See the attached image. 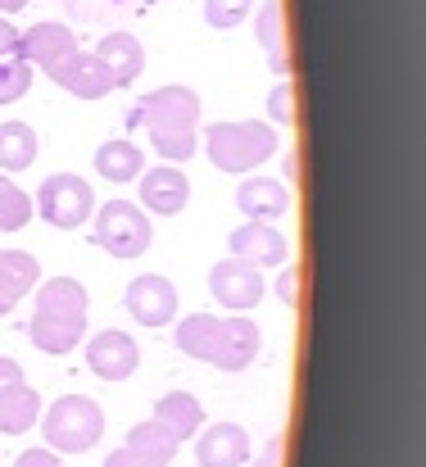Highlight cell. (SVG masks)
<instances>
[{
	"mask_svg": "<svg viewBox=\"0 0 426 467\" xmlns=\"http://www.w3.org/2000/svg\"><path fill=\"white\" fill-rule=\"evenodd\" d=\"M41 436L55 454H87L105 436V413L91 395H64L41 409Z\"/></svg>",
	"mask_w": 426,
	"mask_h": 467,
	"instance_id": "obj_4",
	"label": "cell"
},
{
	"mask_svg": "<svg viewBox=\"0 0 426 467\" xmlns=\"http://www.w3.org/2000/svg\"><path fill=\"white\" fill-rule=\"evenodd\" d=\"M236 204L250 223H277L290 213V191L273 177H245L236 186Z\"/></svg>",
	"mask_w": 426,
	"mask_h": 467,
	"instance_id": "obj_16",
	"label": "cell"
},
{
	"mask_svg": "<svg viewBox=\"0 0 426 467\" xmlns=\"http://www.w3.org/2000/svg\"><path fill=\"white\" fill-rule=\"evenodd\" d=\"M50 82H55L59 91L78 96V100H100V96L114 91L105 64H100L96 55H82V50H73L64 64H55V68H50Z\"/></svg>",
	"mask_w": 426,
	"mask_h": 467,
	"instance_id": "obj_11",
	"label": "cell"
},
{
	"mask_svg": "<svg viewBox=\"0 0 426 467\" xmlns=\"http://www.w3.org/2000/svg\"><path fill=\"white\" fill-rule=\"evenodd\" d=\"M41 282V264L27 250H0V317Z\"/></svg>",
	"mask_w": 426,
	"mask_h": 467,
	"instance_id": "obj_19",
	"label": "cell"
},
{
	"mask_svg": "<svg viewBox=\"0 0 426 467\" xmlns=\"http://www.w3.org/2000/svg\"><path fill=\"white\" fill-rule=\"evenodd\" d=\"M32 422H41V395L27 381H9L0 390V431L23 436V431H32Z\"/></svg>",
	"mask_w": 426,
	"mask_h": 467,
	"instance_id": "obj_20",
	"label": "cell"
},
{
	"mask_svg": "<svg viewBox=\"0 0 426 467\" xmlns=\"http://www.w3.org/2000/svg\"><path fill=\"white\" fill-rule=\"evenodd\" d=\"M27 336L41 354H68L87 336V286L78 277H50L36 286Z\"/></svg>",
	"mask_w": 426,
	"mask_h": 467,
	"instance_id": "obj_3",
	"label": "cell"
},
{
	"mask_svg": "<svg viewBox=\"0 0 426 467\" xmlns=\"http://www.w3.org/2000/svg\"><path fill=\"white\" fill-rule=\"evenodd\" d=\"M36 132L27 123H0V172H23L36 163Z\"/></svg>",
	"mask_w": 426,
	"mask_h": 467,
	"instance_id": "obj_22",
	"label": "cell"
},
{
	"mask_svg": "<svg viewBox=\"0 0 426 467\" xmlns=\"http://www.w3.org/2000/svg\"><path fill=\"white\" fill-rule=\"evenodd\" d=\"M87 363H91V372L100 381H128L137 372V363H141V349H137V340L128 331L109 327V331H96L87 340Z\"/></svg>",
	"mask_w": 426,
	"mask_h": 467,
	"instance_id": "obj_10",
	"label": "cell"
},
{
	"mask_svg": "<svg viewBox=\"0 0 426 467\" xmlns=\"http://www.w3.org/2000/svg\"><path fill=\"white\" fill-rule=\"evenodd\" d=\"M290 254V241L273 223H245L232 232V259H245L255 268H282Z\"/></svg>",
	"mask_w": 426,
	"mask_h": 467,
	"instance_id": "obj_12",
	"label": "cell"
},
{
	"mask_svg": "<svg viewBox=\"0 0 426 467\" xmlns=\"http://www.w3.org/2000/svg\"><path fill=\"white\" fill-rule=\"evenodd\" d=\"M105 467H168V459H150V454H137V450H114L109 459H105Z\"/></svg>",
	"mask_w": 426,
	"mask_h": 467,
	"instance_id": "obj_29",
	"label": "cell"
},
{
	"mask_svg": "<svg viewBox=\"0 0 426 467\" xmlns=\"http://www.w3.org/2000/svg\"><path fill=\"white\" fill-rule=\"evenodd\" d=\"M250 5L255 0H204V23L209 27H236L241 18H250Z\"/></svg>",
	"mask_w": 426,
	"mask_h": 467,
	"instance_id": "obj_27",
	"label": "cell"
},
{
	"mask_svg": "<svg viewBox=\"0 0 426 467\" xmlns=\"http://www.w3.org/2000/svg\"><path fill=\"white\" fill-rule=\"evenodd\" d=\"M32 218V195L0 172V232H23Z\"/></svg>",
	"mask_w": 426,
	"mask_h": 467,
	"instance_id": "obj_24",
	"label": "cell"
},
{
	"mask_svg": "<svg viewBox=\"0 0 426 467\" xmlns=\"http://www.w3.org/2000/svg\"><path fill=\"white\" fill-rule=\"evenodd\" d=\"M14 467H64V463H59L55 450H23V454L14 459Z\"/></svg>",
	"mask_w": 426,
	"mask_h": 467,
	"instance_id": "obj_31",
	"label": "cell"
},
{
	"mask_svg": "<svg viewBox=\"0 0 426 467\" xmlns=\"http://www.w3.org/2000/svg\"><path fill=\"white\" fill-rule=\"evenodd\" d=\"M132 128H150V141L159 159L186 163L195 155V132H200V96L191 87H159L141 96V105L128 114Z\"/></svg>",
	"mask_w": 426,
	"mask_h": 467,
	"instance_id": "obj_2",
	"label": "cell"
},
{
	"mask_svg": "<svg viewBox=\"0 0 426 467\" xmlns=\"http://www.w3.org/2000/svg\"><path fill=\"white\" fill-rule=\"evenodd\" d=\"M195 459H200V467H245L250 463V436L236 422H213L209 431H200Z\"/></svg>",
	"mask_w": 426,
	"mask_h": 467,
	"instance_id": "obj_15",
	"label": "cell"
},
{
	"mask_svg": "<svg viewBox=\"0 0 426 467\" xmlns=\"http://www.w3.org/2000/svg\"><path fill=\"white\" fill-rule=\"evenodd\" d=\"M27 87H32V64L18 50L0 55V105H14Z\"/></svg>",
	"mask_w": 426,
	"mask_h": 467,
	"instance_id": "obj_26",
	"label": "cell"
},
{
	"mask_svg": "<svg viewBox=\"0 0 426 467\" xmlns=\"http://www.w3.org/2000/svg\"><path fill=\"white\" fill-rule=\"evenodd\" d=\"M286 182H290V186L299 182V155H295V150L286 155Z\"/></svg>",
	"mask_w": 426,
	"mask_h": 467,
	"instance_id": "obj_35",
	"label": "cell"
},
{
	"mask_svg": "<svg viewBox=\"0 0 426 467\" xmlns=\"http://www.w3.org/2000/svg\"><path fill=\"white\" fill-rule=\"evenodd\" d=\"M277 296H282L286 309H295V305H299V268H286L282 277H277Z\"/></svg>",
	"mask_w": 426,
	"mask_h": 467,
	"instance_id": "obj_30",
	"label": "cell"
},
{
	"mask_svg": "<svg viewBox=\"0 0 426 467\" xmlns=\"http://www.w3.org/2000/svg\"><path fill=\"white\" fill-rule=\"evenodd\" d=\"M141 163L145 155L132 146V141H105L100 150H96V172L105 177V182H137L141 177Z\"/></svg>",
	"mask_w": 426,
	"mask_h": 467,
	"instance_id": "obj_23",
	"label": "cell"
},
{
	"mask_svg": "<svg viewBox=\"0 0 426 467\" xmlns=\"http://www.w3.org/2000/svg\"><path fill=\"white\" fill-rule=\"evenodd\" d=\"M123 309L132 313L141 327H168L177 317V286L168 277H159V273H145L137 282H128Z\"/></svg>",
	"mask_w": 426,
	"mask_h": 467,
	"instance_id": "obj_9",
	"label": "cell"
},
{
	"mask_svg": "<svg viewBox=\"0 0 426 467\" xmlns=\"http://www.w3.org/2000/svg\"><path fill=\"white\" fill-rule=\"evenodd\" d=\"M18 9H27V0H0V14H18Z\"/></svg>",
	"mask_w": 426,
	"mask_h": 467,
	"instance_id": "obj_36",
	"label": "cell"
},
{
	"mask_svg": "<svg viewBox=\"0 0 426 467\" xmlns=\"http://www.w3.org/2000/svg\"><path fill=\"white\" fill-rule=\"evenodd\" d=\"M150 218H145L141 204L132 200H105V209L96 213V245L114 259H141L150 250Z\"/></svg>",
	"mask_w": 426,
	"mask_h": 467,
	"instance_id": "obj_7",
	"label": "cell"
},
{
	"mask_svg": "<svg viewBox=\"0 0 426 467\" xmlns=\"http://www.w3.org/2000/svg\"><path fill=\"white\" fill-rule=\"evenodd\" d=\"M255 32H259V41H264V50H268L273 73L290 78V41H286V9H282V0H268V5L259 9Z\"/></svg>",
	"mask_w": 426,
	"mask_h": 467,
	"instance_id": "obj_21",
	"label": "cell"
},
{
	"mask_svg": "<svg viewBox=\"0 0 426 467\" xmlns=\"http://www.w3.org/2000/svg\"><path fill=\"white\" fill-rule=\"evenodd\" d=\"M250 467H282V441H273V445H268Z\"/></svg>",
	"mask_w": 426,
	"mask_h": 467,
	"instance_id": "obj_33",
	"label": "cell"
},
{
	"mask_svg": "<svg viewBox=\"0 0 426 467\" xmlns=\"http://www.w3.org/2000/svg\"><path fill=\"white\" fill-rule=\"evenodd\" d=\"M209 291H213V300H218L223 309L250 313L264 300V273H259L255 264H245V259H223V264H213V273H209Z\"/></svg>",
	"mask_w": 426,
	"mask_h": 467,
	"instance_id": "obj_8",
	"label": "cell"
},
{
	"mask_svg": "<svg viewBox=\"0 0 426 467\" xmlns=\"http://www.w3.org/2000/svg\"><path fill=\"white\" fill-rule=\"evenodd\" d=\"M128 450L150 454V459H172V454H177V441L150 418V422H137V427L128 431Z\"/></svg>",
	"mask_w": 426,
	"mask_h": 467,
	"instance_id": "obj_25",
	"label": "cell"
},
{
	"mask_svg": "<svg viewBox=\"0 0 426 467\" xmlns=\"http://www.w3.org/2000/svg\"><path fill=\"white\" fill-rule=\"evenodd\" d=\"M9 381H23V368H18L14 358H0V390H5Z\"/></svg>",
	"mask_w": 426,
	"mask_h": 467,
	"instance_id": "obj_34",
	"label": "cell"
},
{
	"mask_svg": "<svg viewBox=\"0 0 426 467\" xmlns=\"http://www.w3.org/2000/svg\"><path fill=\"white\" fill-rule=\"evenodd\" d=\"M78 50V36L64 27V23H32L27 32H18V55L27 59V64H36V68H55V64H64L68 55Z\"/></svg>",
	"mask_w": 426,
	"mask_h": 467,
	"instance_id": "obj_14",
	"label": "cell"
},
{
	"mask_svg": "<svg viewBox=\"0 0 426 467\" xmlns=\"http://www.w3.org/2000/svg\"><path fill=\"white\" fill-rule=\"evenodd\" d=\"M204 150L223 172H250L277 155V132L264 123H213L204 128Z\"/></svg>",
	"mask_w": 426,
	"mask_h": 467,
	"instance_id": "obj_5",
	"label": "cell"
},
{
	"mask_svg": "<svg viewBox=\"0 0 426 467\" xmlns=\"http://www.w3.org/2000/svg\"><path fill=\"white\" fill-rule=\"evenodd\" d=\"M9 50H18V27L0 14V55H9Z\"/></svg>",
	"mask_w": 426,
	"mask_h": 467,
	"instance_id": "obj_32",
	"label": "cell"
},
{
	"mask_svg": "<svg viewBox=\"0 0 426 467\" xmlns=\"http://www.w3.org/2000/svg\"><path fill=\"white\" fill-rule=\"evenodd\" d=\"M96 59L105 64V73H109L114 87H132L145 68V46L132 32H109V36L96 46Z\"/></svg>",
	"mask_w": 426,
	"mask_h": 467,
	"instance_id": "obj_17",
	"label": "cell"
},
{
	"mask_svg": "<svg viewBox=\"0 0 426 467\" xmlns=\"http://www.w3.org/2000/svg\"><path fill=\"white\" fill-rule=\"evenodd\" d=\"M154 422L182 445V441H191V436L204 427V409H200V400H195L191 390H168V395H159V404H154Z\"/></svg>",
	"mask_w": 426,
	"mask_h": 467,
	"instance_id": "obj_18",
	"label": "cell"
},
{
	"mask_svg": "<svg viewBox=\"0 0 426 467\" xmlns=\"http://www.w3.org/2000/svg\"><path fill=\"white\" fill-rule=\"evenodd\" d=\"M186 200H191V182H186L182 168L159 163V168L141 172V209L163 213V218H177L186 209Z\"/></svg>",
	"mask_w": 426,
	"mask_h": 467,
	"instance_id": "obj_13",
	"label": "cell"
},
{
	"mask_svg": "<svg viewBox=\"0 0 426 467\" xmlns=\"http://www.w3.org/2000/svg\"><path fill=\"white\" fill-rule=\"evenodd\" d=\"M182 354L200 358V363H213L223 372H245L264 345V331L250 313H227V317H213V313H191L177 322V340H172Z\"/></svg>",
	"mask_w": 426,
	"mask_h": 467,
	"instance_id": "obj_1",
	"label": "cell"
},
{
	"mask_svg": "<svg viewBox=\"0 0 426 467\" xmlns=\"http://www.w3.org/2000/svg\"><path fill=\"white\" fill-rule=\"evenodd\" d=\"M36 213H41L50 227H59V232H78V227L91 223V213H96V191H91V182L78 177V172H55V177H46L41 191H36Z\"/></svg>",
	"mask_w": 426,
	"mask_h": 467,
	"instance_id": "obj_6",
	"label": "cell"
},
{
	"mask_svg": "<svg viewBox=\"0 0 426 467\" xmlns=\"http://www.w3.org/2000/svg\"><path fill=\"white\" fill-rule=\"evenodd\" d=\"M268 114H273L277 128H290V123H295V82H290V78H282V82L273 87V96H268Z\"/></svg>",
	"mask_w": 426,
	"mask_h": 467,
	"instance_id": "obj_28",
	"label": "cell"
}]
</instances>
